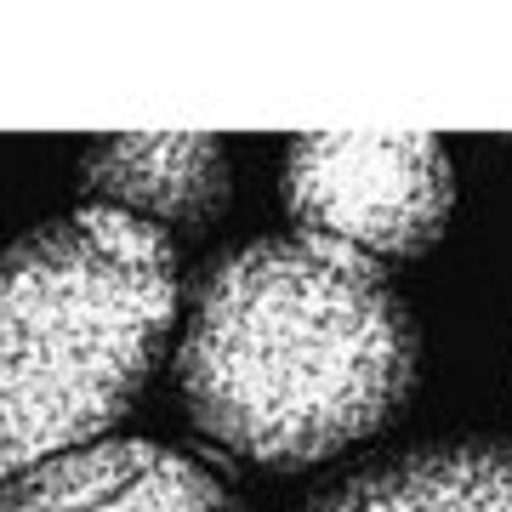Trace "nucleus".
<instances>
[{"mask_svg":"<svg viewBox=\"0 0 512 512\" xmlns=\"http://www.w3.org/2000/svg\"><path fill=\"white\" fill-rule=\"evenodd\" d=\"M279 194L302 234L365 256H421L450 228L456 171L421 131H308L285 148Z\"/></svg>","mask_w":512,"mask_h":512,"instance_id":"nucleus-3","label":"nucleus"},{"mask_svg":"<svg viewBox=\"0 0 512 512\" xmlns=\"http://www.w3.org/2000/svg\"><path fill=\"white\" fill-rule=\"evenodd\" d=\"M177 313V239L109 205H80L0 256V484L114 439Z\"/></svg>","mask_w":512,"mask_h":512,"instance_id":"nucleus-2","label":"nucleus"},{"mask_svg":"<svg viewBox=\"0 0 512 512\" xmlns=\"http://www.w3.org/2000/svg\"><path fill=\"white\" fill-rule=\"evenodd\" d=\"M97 512H239V501L234 484L217 467H205L183 450H165L154 473L137 478L126 495H114L109 507Z\"/></svg>","mask_w":512,"mask_h":512,"instance_id":"nucleus-7","label":"nucleus"},{"mask_svg":"<svg viewBox=\"0 0 512 512\" xmlns=\"http://www.w3.org/2000/svg\"><path fill=\"white\" fill-rule=\"evenodd\" d=\"M416 382V325L382 262L319 234L217 256L177 336L188 421L228 456L302 473L382 433Z\"/></svg>","mask_w":512,"mask_h":512,"instance_id":"nucleus-1","label":"nucleus"},{"mask_svg":"<svg viewBox=\"0 0 512 512\" xmlns=\"http://www.w3.org/2000/svg\"><path fill=\"white\" fill-rule=\"evenodd\" d=\"M302 512H512V439H461L370 461Z\"/></svg>","mask_w":512,"mask_h":512,"instance_id":"nucleus-5","label":"nucleus"},{"mask_svg":"<svg viewBox=\"0 0 512 512\" xmlns=\"http://www.w3.org/2000/svg\"><path fill=\"white\" fill-rule=\"evenodd\" d=\"M80 188L92 205L154 222L160 234H200L228 211L234 165L211 131H126L103 137L80 160Z\"/></svg>","mask_w":512,"mask_h":512,"instance_id":"nucleus-4","label":"nucleus"},{"mask_svg":"<svg viewBox=\"0 0 512 512\" xmlns=\"http://www.w3.org/2000/svg\"><path fill=\"white\" fill-rule=\"evenodd\" d=\"M160 444L148 439H97L86 450L52 456L0 484V512H97L126 495L137 478L160 467Z\"/></svg>","mask_w":512,"mask_h":512,"instance_id":"nucleus-6","label":"nucleus"}]
</instances>
